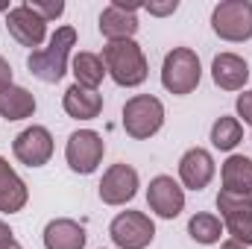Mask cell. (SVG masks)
Here are the masks:
<instances>
[{"mask_svg": "<svg viewBox=\"0 0 252 249\" xmlns=\"http://www.w3.org/2000/svg\"><path fill=\"white\" fill-rule=\"evenodd\" d=\"M0 249H24V247H21V244H18L15 238H12V241H6V244H3V247H0Z\"/></svg>", "mask_w": 252, "mask_h": 249, "instance_id": "f546056e", "label": "cell"}, {"mask_svg": "<svg viewBox=\"0 0 252 249\" xmlns=\"http://www.w3.org/2000/svg\"><path fill=\"white\" fill-rule=\"evenodd\" d=\"M138 193V170L132 164H112L100 179V199L106 205H126Z\"/></svg>", "mask_w": 252, "mask_h": 249, "instance_id": "7c38bea8", "label": "cell"}, {"mask_svg": "<svg viewBox=\"0 0 252 249\" xmlns=\"http://www.w3.org/2000/svg\"><path fill=\"white\" fill-rule=\"evenodd\" d=\"M241 138H244V126H241L238 118L223 115V118H217L214 126H211V144H214L217 150H223V153L235 150V147L241 144Z\"/></svg>", "mask_w": 252, "mask_h": 249, "instance_id": "603a6c76", "label": "cell"}, {"mask_svg": "<svg viewBox=\"0 0 252 249\" xmlns=\"http://www.w3.org/2000/svg\"><path fill=\"white\" fill-rule=\"evenodd\" d=\"M141 9H147L150 15L156 18H164V15H173L179 9V0H167V3H141Z\"/></svg>", "mask_w": 252, "mask_h": 249, "instance_id": "d4e9b609", "label": "cell"}, {"mask_svg": "<svg viewBox=\"0 0 252 249\" xmlns=\"http://www.w3.org/2000/svg\"><path fill=\"white\" fill-rule=\"evenodd\" d=\"M103 64H106V73L124 85V88H135L147 79L150 73V64L144 50L129 38V41H109L103 47Z\"/></svg>", "mask_w": 252, "mask_h": 249, "instance_id": "7a4b0ae2", "label": "cell"}, {"mask_svg": "<svg viewBox=\"0 0 252 249\" xmlns=\"http://www.w3.org/2000/svg\"><path fill=\"white\" fill-rule=\"evenodd\" d=\"M6 30H9V35L18 44H24V47H41V41L47 35V21L38 18L30 9V3H21V6H15V9L6 12Z\"/></svg>", "mask_w": 252, "mask_h": 249, "instance_id": "8fae6325", "label": "cell"}, {"mask_svg": "<svg viewBox=\"0 0 252 249\" xmlns=\"http://www.w3.org/2000/svg\"><path fill=\"white\" fill-rule=\"evenodd\" d=\"M211 30L223 41L252 38V0H223L211 12Z\"/></svg>", "mask_w": 252, "mask_h": 249, "instance_id": "5b68a950", "label": "cell"}, {"mask_svg": "<svg viewBox=\"0 0 252 249\" xmlns=\"http://www.w3.org/2000/svg\"><path fill=\"white\" fill-rule=\"evenodd\" d=\"M76 44V30L73 27H59L47 47H38L27 56V67L35 79L41 82H59L67 70V59H70V47Z\"/></svg>", "mask_w": 252, "mask_h": 249, "instance_id": "6da1fadb", "label": "cell"}, {"mask_svg": "<svg viewBox=\"0 0 252 249\" xmlns=\"http://www.w3.org/2000/svg\"><path fill=\"white\" fill-rule=\"evenodd\" d=\"M109 235L118 249H147L156 238V223L144 211H121L112 220Z\"/></svg>", "mask_w": 252, "mask_h": 249, "instance_id": "ba28073f", "label": "cell"}, {"mask_svg": "<svg viewBox=\"0 0 252 249\" xmlns=\"http://www.w3.org/2000/svg\"><path fill=\"white\" fill-rule=\"evenodd\" d=\"M12 153L21 164L27 167H41L50 161L53 156V135L44 126H27L24 132L15 135L12 141Z\"/></svg>", "mask_w": 252, "mask_h": 249, "instance_id": "9c48e42d", "label": "cell"}, {"mask_svg": "<svg viewBox=\"0 0 252 249\" xmlns=\"http://www.w3.org/2000/svg\"><path fill=\"white\" fill-rule=\"evenodd\" d=\"M103 153H106V141L94 132V129H76L70 138H67V147H64V158H67V167L73 173H94L103 161Z\"/></svg>", "mask_w": 252, "mask_h": 249, "instance_id": "52a82bcc", "label": "cell"}, {"mask_svg": "<svg viewBox=\"0 0 252 249\" xmlns=\"http://www.w3.org/2000/svg\"><path fill=\"white\" fill-rule=\"evenodd\" d=\"M220 249H250V247H241L238 241H223V244H220Z\"/></svg>", "mask_w": 252, "mask_h": 249, "instance_id": "f1b7e54d", "label": "cell"}, {"mask_svg": "<svg viewBox=\"0 0 252 249\" xmlns=\"http://www.w3.org/2000/svg\"><path fill=\"white\" fill-rule=\"evenodd\" d=\"M44 249H85V229L76 220H50L44 226Z\"/></svg>", "mask_w": 252, "mask_h": 249, "instance_id": "ac0fdd59", "label": "cell"}, {"mask_svg": "<svg viewBox=\"0 0 252 249\" xmlns=\"http://www.w3.org/2000/svg\"><path fill=\"white\" fill-rule=\"evenodd\" d=\"M35 112V97L21 88V85H9L6 91H0V118L6 121H24Z\"/></svg>", "mask_w": 252, "mask_h": 249, "instance_id": "ffe728a7", "label": "cell"}, {"mask_svg": "<svg viewBox=\"0 0 252 249\" xmlns=\"http://www.w3.org/2000/svg\"><path fill=\"white\" fill-rule=\"evenodd\" d=\"M30 9H32L38 18H44V21L50 24V21H56V18L64 12V3L62 0H53V3H41V0H35V3H30Z\"/></svg>", "mask_w": 252, "mask_h": 249, "instance_id": "cb8c5ba5", "label": "cell"}, {"mask_svg": "<svg viewBox=\"0 0 252 249\" xmlns=\"http://www.w3.org/2000/svg\"><path fill=\"white\" fill-rule=\"evenodd\" d=\"M164 124V106L158 97L153 94H138L132 100H126L124 106V129L129 138L135 141H147L153 138Z\"/></svg>", "mask_w": 252, "mask_h": 249, "instance_id": "277c9868", "label": "cell"}, {"mask_svg": "<svg viewBox=\"0 0 252 249\" xmlns=\"http://www.w3.org/2000/svg\"><path fill=\"white\" fill-rule=\"evenodd\" d=\"M141 9V3H126V0H112L103 12H100V32L109 41H129L138 32V18L135 12Z\"/></svg>", "mask_w": 252, "mask_h": 249, "instance_id": "30bf717a", "label": "cell"}, {"mask_svg": "<svg viewBox=\"0 0 252 249\" xmlns=\"http://www.w3.org/2000/svg\"><path fill=\"white\" fill-rule=\"evenodd\" d=\"M238 115L244 118V124L252 126V91H244L238 97Z\"/></svg>", "mask_w": 252, "mask_h": 249, "instance_id": "484cf974", "label": "cell"}, {"mask_svg": "<svg viewBox=\"0 0 252 249\" xmlns=\"http://www.w3.org/2000/svg\"><path fill=\"white\" fill-rule=\"evenodd\" d=\"M199 76H202V64L199 56L190 50V47H173L164 64H161V85L170 91V94H179L185 97L190 94L196 85H199Z\"/></svg>", "mask_w": 252, "mask_h": 249, "instance_id": "3957f363", "label": "cell"}, {"mask_svg": "<svg viewBox=\"0 0 252 249\" xmlns=\"http://www.w3.org/2000/svg\"><path fill=\"white\" fill-rule=\"evenodd\" d=\"M211 79L223 91H241L247 85V79H250V64L238 53H220L211 62Z\"/></svg>", "mask_w": 252, "mask_h": 249, "instance_id": "9a60e30c", "label": "cell"}, {"mask_svg": "<svg viewBox=\"0 0 252 249\" xmlns=\"http://www.w3.org/2000/svg\"><path fill=\"white\" fill-rule=\"evenodd\" d=\"M147 202L158 217L173 220L185 208V190L179 187L173 176H156V179H150V187H147Z\"/></svg>", "mask_w": 252, "mask_h": 249, "instance_id": "4fadbf2b", "label": "cell"}, {"mask_svg": "<svg viewBox=\"0 0 252 249\" xmlns=\"http://www.w3.org/2000/svg\"><path fill=\"white\" fill-rule=\"evenodd\" d=\"M64 112L76 121H94L100 112H103V94L100 91H91V88H82V85H70L62 97Z\"/></svg>", "mask_w": 252, "mask_h": 249, "instance_id": "2e32d148", "label": "cell"}, {"mask_svg": "<svg viewBox=\"0 0 252 249\" xmlns=\"http://www.w3.org/2000/svg\"><path fill=\"white\" fill-rule=\"evenodd\" d=\"M73 76H76V85L97 91V85H100L103 76H106V64H103V59H100L97 53L82 50V53L73 56Z\"/></svg>", "mask_w": 252, "mask_h": 249, "instance_id": "44dd1931", "label": "cell"}, {"mask_svg": "<svg viewBox=\"0 0 252 249\" xmlns=\"http://www.w3.org/2000/svg\"><path fill=\"white\" fill-rule=\"evenodd\" d=\"M188 235L196 241V244H220L223 238V220L214 217V214H193L188 220Z\"/></svg>", "mask_w": 252, "mask_h": 249, "instance_id": "7402d4cb", "label": "cell"}, {"mask_svg": "<svg viewBox=\"0 0 252 249\" xmlns=\"http://www.w3.org/2000/svg\"><path fill=\"white\" fill-rule=\"evenodd\" d=\"M220 176H223V190L252 196V158H247V156H229Z\"/></svg>", "mask_w": 252, "mask_h": 249, "instance_id": "d6986e66", "label": "cell"}, {"mask_svg": "<svg viewBox=\"0 0 252 249\" xmlns=\"http://www.w3.org/2000/svg\"><path fill=\"white\" fill-rule=\"evenodd\" d=\"M30 190L24 185V179L12 170V164L0 156V211L3 214H15L27 205Z\"/></svg>", "mask_w": 252, "mask_h": 249, "instance_id": "e0dca14e", "label": "cell"}, {"mask_svg": "<svg viewBox=\"0 0 252 249\" xmlns=\"http://www.w3.org/2000/svg\"><path fill=\"white\" fill-rule=\"evenodd\" d=\"M9 85H15L12 82V67H9V62L0 56V91H6Z\"/></svg>", "mask_w": 252, "mask_h": 249, "instance_id": "4316f807", "label": "cell"}, {"mask_svg": "<svg viewBox=\"0 0 252 249\" xmlns=\"http://www.w3.org/2000/svg\"><path fill=\"white\" fill-rule=\"evenodd\" d=\"M179 179L190 190H202V187L214 179V158H211V153L202 150V147L188 150L179 158Z\"/></svg>", "mask_w": 252, "mask_h": 249, "instance_id": "5bb4252c", "label": "cell"}, {"mask_svg": "<svg viewBox=\"0 0 252 249\" xmlns=\"http://www.w3.org/2000/svg\"><path fill=\"white\" fill-rule=\"evenodd\" d=\"M217 211H220V220L229 229L232 241H238L241 247H252V196L220 190Z\"/></svg>", "mask_w": 252, "mask_h": 249, "instance_id": "8992f818", "label": "cell"}, {"mask_svg": "<svg viewBox=\"0 0 252 249\" xmlns=\"http://www.w3.org/2000/svg\"><path fill=\"white\" fill-rule=\"evenodd\" d=\"M6 241H12V229H9V226H6V223L0 220V247H3Z\"/></svg>", "mask_w": 252, "mask_h": 249, "instance_id": "83f0119b", "label": "cell"}]
</instances>
